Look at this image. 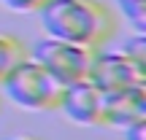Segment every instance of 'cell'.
<instances>
[{"label":"cell","mask_w":146,"mask_h":140,"mask_svg":"<svg viewBox=\"0 0 146 140\" xmlns=\"http://www.w3.org/2000/svg\"><path fill=\"white\" fill-rule=\"evenodd\" d=\"M103 103L106 94L87 78L62 86L57 110H62L65 119L78 127H103Z\"/></svg>","instance_id":"5"},{"label":"cell","mask_w":146,"mask_h":140,"mask_svg":"<svg viewBox=\"0 0 146 140\" xmlns=\"http://www.w3.org/2000/svg\"><path fill=\"white\" fill-rule=\"evenodd\" d=\"M0 92L16 108L33 110V113H43V110H57L60 94H62V83L46 68H41L33 57H25L3 78Z\"/></svg>","instance_id":"2"},{"label":"cell","mask_w":146,"mask_h":140,"mask_svg":"<svg viewBox=\"0 0 146 140\" xmlns=\"http://www.w3.org/2000/svg\"><path fill=\"white\" fill-rule=\"evenodd\" d=\"M0 140H41V137H30V135H11V137H0Z\"/></svg>","instance_id":"12"},{"label":"cell","mask_w":146,"mask_h":140,"mask_svg":"<svg viewBox=\"0 0 146 140\" xmlns=\"http://www.w3.org/2000/svg\"><path fill=\"white\" fill-rule=\"evenodd\" d=\"M143 119H146V83L106 94L103 127L125 129V127L135 124V121H143Z\"/></svg>","instance_id":"6"},{"label":"cell","mask_w":146,"mask_h":140,"mask_svg":"<svg viewBox=\"0 0 146 140\" xmlns=\"http://www.w3.org/2000/svg\"><path fill=\"white\" fill-rule=\"evenodd\" d=\"M49 38L103 49L116 35V16L103 0H49L38 11Z\"/></svg>","instance_id":"1"},{"label":"cell","mask_w":146,"mask_h":140,"mask_svg":"<svg viewBox=\"0 0 146 140\" xmlns=\"http://www.w3.org/2000/svg\"><path fill=\"white\" fill-rule=\"evenodd\" d=\"M116 8L135 32H146V0H116Z\"/></svg>","instance_id":"9"},{"label":"cell","mask_w":146,"mask_h":140,"mask_svg":"<svg viewBox=\"0 0 146 140\" xmlns=\"http://www.w3.org/2000/svg\"><path fill=\"white\" fill-rule=\"evenodd\" d=\"M87 81L95 83L103 94H111V92H122V89L146 83V73L138 70L119 51H108L103 46V49H95V54H92V65H89Z\"/></svg>","instance_id":"4"},{"label":"cell","mask_w":146,"mask_h":140,"mask_svg":"<svg viewBox=\"0 0 146 140\" xmlns=\"http://www.w3.org/2000/svg\"><path fill=\"white\" fill-rule=\"evenodd\" d=\"M92 54L95 49L89 46H78V43L49 38V35L35 41L33 49H27V57H33L41 68H46L62 86L87 78L89 65H92Z\"/></svg>","instance_id":"3"},{"label":"cell","mask_w":146,"mask_h":140,"mask_svg":"<svg viewBox=\"0 0 146 140\" xmlns=\"http://www.w3.org/2000/svg\"><path fill=\"white\" fill-rule=\"evenodd\" d=\"M119 54L146 73V32H133L130 38H125V43L119 46Z\"/></svg>","instance_id":"8"},{"label":"cell","mask_w":146,"mask_h":140,"mask_svg":"<svg viewBox=\"0 0 146 140\" xmlns=\"http://www.w3.org/2000/svg\"><path fill=\"white\" fill-rule=\"evenodd\" d=\"M125 140H146V119L143 121H135V124L125 127Z\"/></svg>","instance_id":"11"},{"label":"cell","mask_w":146,"mask_h":140,"mask_svg":"<svg viewBox=\"0 0 146 140\" xmlns=\"http://www.w3.org/2000/svg\"><path fill=\"white\" fill-rule=\"evenodd\" d=\"M0 3L11 11H19V14H38L49 0H0Z\"/></svg>","instance_id":"10"},{"label":"cell","mask_w":146,"mask_h":140,"mask_svg":"<svg viewBox=\"0 0 146 140\" xmlns=\"http://www.w3.org/2000/svg\"><path fill=\"white\" fill-rule=\"evenodd\" d=\"M27 57V46L22 38L11 35V32H0V83L22 59Z\"/></svg>","instance_id":"7"}]
</instances>
